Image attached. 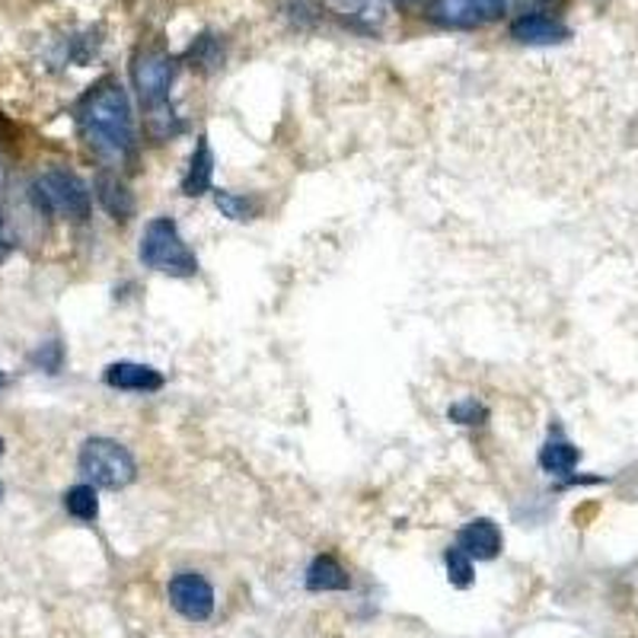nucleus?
Listing matches in <instances>:
<instances>
[{"label":"nucleus","mask_w":638,"mask_h":638,"mask_svg":"<svg viewBox=\"0 0 638 638\" xmlns=\"http://www.w3.org/2000/svg\"><path fill=\"white\" fill-rule=\"evenodd\" d=\"M77 125L96 154L125 160L135 150V119L131 102L116 77H102L77 106Z\"/></svg>","instance_id":"obj_1"},{"label":"nucleus","mask_w":638,"mask_h":638,"mask_svg":"<svg viewBox=\"0 0 638 638\" xmlns=\"http://www.w3.org/2000/svg\"><path fill=\"white\" fill-rule=\"evenodd\" d=\"M141 262L154 272H164L173 278H192L198 272V259L179 234V224L173 217H154L141 237Z\"/></svg>","instance_id":"obj_2"},{"label":"nucleus","mask_w":638,"mask_h":638,"mask_svg":"<svg viewBox=\"0 0 638 638\" xmlns=\"http://www.w3.org/2000/svg\"><path fill=\"white\" fill-rule=\"evenodd\" d=\"M80 473L90 479L94 489H125L135 482L138 475V463L128 453V448H121L119 441L112 438H90L80 448Z\"/></svg>","instance_id":"obj_3"},{"label":"nucleus","mask_w":638,"mask_h":638,"mask_svg":"<svg viewBox=\"0 0 638 638\" xmlns=\"http://www.w3.org/2000/svg\"><path fill=\"white\" fill-rule=\"evenodd\" d=\"M29 195L39 212L61 214L71 220L90 217V189L71 169H46L42 176H36Z\"/></svg>","instance_id":"obj_4"},{"label":"nucleus","mask_w":638,"mask_h":638,"mask_svg":"<svg viewBox=\"0 0 638 638\" xmlns=\"http://www.w3.org/2000/svg\"><path fill=\"white\" fill-rule=\"evenodd\" d=\"M131 80L147 109L169 102V87L176 80V58L164 48H141L131 61Z\"/></svg>","instance_id":"obj_5"},{"label":"nucleus","mask_w":638,"mask_h":638,"mask_svg":"<svg viewBox=\"0 0 638 638\" xmlns=\"http://www.w3.org/2000/svg\"><path fill=\"white\" fill-rule=\"evenodd\" d=\"M504 10L508 0H431L425 17L441 29H482L504 17Z\"/></svg>","instance_id":"obj_6"},{"label":"nucleus","mask_w":638,"mask_h":638,"mask_svg":"<svg viewBox=\"0 0 638 638\" xmlns=\"http://www.w3.org/2000/svg\"><path fill=\"white\" fill-rule=\"evenodd\" d=\"M169 603L176 614H183L189 622H205L214 614L212 585L198 571H179L169 581Z\"/></svg>","instance_id":"obj_7"},{"label":"nucleus","mask_w":638,"mask_h":638,"mask_svg":"<svg viewBox=\"0 0 638 638\" xmlns=\"http://www.w3.org/2000/svg\"><path fill=\"white\" fill-rule=\"evenodd\" d=\"M571 36L559 17H552V10H527L511 23V39H518L523 46H559Z\"/></svg>","instance_id":"obj_8"},{"label":"nucleus","mask_w":638,"mask_h":638,"mask_svg":"<svg viewBox=\"0 0 638 638\" xmlns=\"http://www.w3.org/2000/svg\"><path fill=\"white\" fill-rule=\"evenodd\" d=\"M106 383L112 390H128V393H157V390H164V374L154 371L150 364L119 361V364L106 367Z\"/></svg>","instance_id":"obj_9"},{"label":"nucleus","mask_w":638,"mask_h":638,"mask_svg":"<svg viewBox=\"0 0 638 638\" xmlns=\"http://www.w3.org/2000/svg\"><path fill=\"white\" fill-rule=\"evenodd\" d=\"M457 546H460L470 559L489 562V559H495L498 552H501V530H498L489 518L470 520V523L460 530Z\"/></svg>","instance_id":"obj_10"},{"label":"nucleus","mask_w":638,"mask_h":638,"mask_svg":"<svg viewBox=\"0 0 638 638\" xmlns=\"http://www.w3.org/2000/svg\"><path fill=\"white\" fill-rule=\"evenodd\" d=\"M96 198H99V205H102V212L109 214L112 220H131L135 212H138V205H135V195L131 189L121 183L119 176H112V173H99L96 176Z\"/></svg>","instance_id":"obj_11"},{"label":"nucleus","mask_w":638,"mask_h":638,"mask_svg":"<svg viewBox=\"0 0 638 638\" xmlns=\"http://www.w3.org/2000/svg\"><path fill=\"white\" fill-rule=\"evenodd\" d=\"M212 176H214L212 144H208V138L202 135V138L195 141V150H192L189 169H186V179H183V192H186L189 198L205 195V192L212 189Z\"/></svg>","instance_id":"obj_12"},{"label":"nucleus","mask_w":638,"mask_h":638,"mask_svg":"<svg viewBox=\"0 0 638 638\" xmlns=\"http://www.w3.org/2000/svg\"><path fill=\"white\" fill-rule=\"evenodd\" d=\"M307 588L316 593L345 591V588H352V578L332 556H320V559H313V566L307 571Z\"/></svg>","instance_id":"obj_13"},{"label":"nucleus","mask_w":638,"mask_h":638,"mask_svg":"<svg viewBox=\"0 0 638 638\" xmlns=\"http://www.w3.org/2000/svg\"><path fill=\"white\" fill-rule=\"evenodd\" d=\"M578 448L568 444L562 438H549L540 450V467H543L549 475H568L575 467H578Z\"/></svg>","instance_id":"obj_14"},{"label":"nucleus","mask_w":638,"mask_h":638,"mask_svg":"<svg viewBox=\"0 0 638 638\" xmlns=\"http://www.w3.org/2000/svg\"><path fill=\"white\" fill-rule=\"evenodd\" d=\"M214 205H217V212L224 214V217H230V220H253L262 212V202L256 195H239V192L230 189L214 192Z\"/></svg>","instance_id":"obj_15"},{"label":"nucleus","mask_w":638,"mask_h":638,"mask_svg":"<svg viewBox=\"0 0 638 638\" xmlns=\"http://www.w3.org/2000/svg\"><path fill=\"white\" fill-rule=\"evenodd\" d=\"M65 508H68L71 518L84 520V523H90V520L99 518V498H96L94 485H90V482L73 485L71 492L65 495Z\"/></svg>","instance_id":"obj_16"},{"label":"nucleus","mask_w":638,"mask_h":638,"mask_svg":"<svg viewBox=\"0 0 638 638\" xmlns=\"http://www.w3.org/2000/svg\"><path fill=\"white\" fill-rule=\"evenodd\" d=\"M444 566H448V578L453 588H470V585H473V559H470L460 546L448 549Z\"/></svg>","instance_id":"obj_17"},{"label":"nucleus","mask_w":638,"mask_h":638,"mask_svg":"<svg viewBox=\"0 0 638 638\" xmlns=\"http://www.w3.org/2000/svg\"><path fill=\"white\" fill-rule=\"evenodd\" d=\"M450 422H457V425H482L485 419H489V409L482 405V402L475 400H463V402H453L448 409Z\"/></svg>","instance_id":"obj_18"},{"label":"nucleus","mask_w":638,"mask_h":638,"mask_svg":"<svg viewBox=\"0 0 638 638\" xmlns=\"http://www.w3.org/2000/svg\"><path fill=\"white\" fill-rule=\"evenodd\" d=\"M32 361L42 364L48 374H55V371L61 367V345H58V342H48L46 349H39V352L32 355Z\"/></svg>","instance_id":"obj_19"},{"label":"nucleus","mask_w":638,"mask_h":638,"mask_svg":"<svg viewBox=\"0 0 638 638\" xmlns=\"http://www.w3.org/2000/svg\"><path fill=\"white\" fill-rule=\"evenodd\" d=\"M17 141V131H13V125L0 116V144H13Z\"/></svg>","instance_id":"obj_20"},{"label":"nucleus","mask_w":638,"mask_h":638,"mask_svg":"<svg viewBox=\"0 0 638 638\" xmlns=\"http://www.w3.org/2000/svg\"><path fill=\"white\" fill-rule=\"evenodd\" d=\"M0 256H3V230H0Z\"/></svg>","instance_id":"obj_21"},{"label":"nucleus","mask_w":638,"mask_h":638,"mask_svg":"<svg viewBox=\"0 0 638 638\" xmlns=\"http://www.w3.org/2000/svg\"><path fill=\"white\" fill-rule=\"evenodd\" d=\"M0 390H3V371H0Z\"/></svg>","instance_id":"obj_22"},{"label":"nucleus","mask_w":638,"mask_h":638,"mask_svg":"<svg viewBox=\"0 0 638 638\" xmlns=\"http://www.w3.org/2000/svg\"><path fill=\"white\" fill-rule=\"evenodd\" d=\"M0 453H3V438H0Z\"/></svg>","instance_id":"obj_23"},{"label":"nucleus","mask_w":638,"mask_h":638,"mask_svg":"<svg viewBox=\"0 0 638 638\" xmlns=\"http://www.w3.org/2000/svg\"><path fill=\"white\" fill-rule=\"evenodd\" d=\"M396 3H412V0H396Z\"/></svg>","instance_id":"obj_24"},{"label":"nucleus","mask_w":638,"mask_h":638,"mask_svg":"<svg viewBox=\"0 0 638 638\" xmlns=\"http://www.w3.org/2000/svg\"><path fill=\"white\" fill-rule=\"evenodd\" d=\"M0 498H3V485H0Z\"/></svg>","instance_id":"obj_25"}]
</instances>
